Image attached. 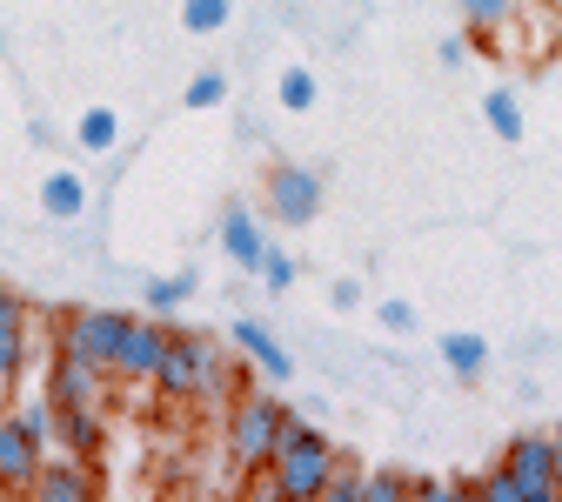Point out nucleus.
I'll list each match as a JSON object with an SVG mask.
<instances>
[{
  "label": "nucleus",
  "mask_w": 562,
  "mask_h": 502,
  "mask_svg": "<svg viewBox=\"0 0 562 502\" xmlns=\"http://www.w3.org/2000/svg\"><path fill=\"white\" fill-rule=\"evenodd\" d=\"M415 495V476H402V469H369V495L362 502H408Z\"/></svg>",
  "instance_id": "nucleus-26"
},
{
  "label": "nucleus",
  "mask_w": 562,
  "mask_h": 502,
  "mask_svg": "<svg viewBox=\"0 0 562 502\" xmlns=\"http://www.w3.org/2000/svg\"><path fill=\"white\" fill-rule=\"evenodd\" d=\"M442 362H449L456 382H482V369H488V342L469 335V328H456V335H442Z\"/></svg>",
  "instance_id": "nucleus-17"
},
{
  "label": "nucleus",
  "mask_w": 562,
  "mask_h": 502,
  "mask_svg": "<svg viewBox=\"0 0 562 502\" xmlns=\"http://www.w3.org/2000/svg\"><path fill=\"white\" fill-rule=\"evenodd\" d=\"M140 302H148V315H181L194 302V275H161L140 289Z\"/></svg>",
  "instance_id": "nucleus-19"
},
{
  "label": "nucleus",
  "mask_w": 562,
  "mask_h": 502,
  "mask_svg": "<svg viewBox=\"0 0 562 502\" xmlns=\"http://www.w3.org/2000/svg\"><path fill=\"white\" fill-rule=\"evenodd\" d=\"M41 214L47 222H75V214H88V181L75 168H47L41 175Z\"/></svg>",
  "instance_id": "nucleus-14"
},
{
  "label": "nucleus",
  "mask_w": 562,
  "mask_h": 502,
  "mask_svg": "<svg viewBox=\"0 0 562 502\" xmlns=\"http://www.w3.org/2000/svg\"><path fill=\"white\" fill-rule=\"evenodd\" d=\"M469 47H475V34L462 27V34H449V41H442L436 54H442V67H462V60H469Z\"/></svg>",
  "instance_id": "nucleus-31"
},
{
  "label": "nucleus",
  "mask_w": 562,
  "mask_h": 502,
  "mask_svg": "<svg viewBox=\"0 0 562 502\" xmlns=\"http://www.w3.org/2000/svg\"><path fill=\"white\" fill-rule=\"evenodd\" d=\"M335 443L322 436V428H308L302 415L289 422V436H281V456H274V489H281V502H322V489H328V476H335Z\"/></svg>",
  "instance_id": "nucleus-2"
},
{
  "label": "nucleus",
  "mask_w": 562,
  "mask_h": 502,
  "mask_svg": "<svg viewBox=\"0 0 562 502\" xmlns=\"http://www.w3.org/2000/svg\"><path fill=\"white\" fill-rule=\"evenodd\" d=\"M181 101H188V108H222V101H228V81L215 75V67H207V75H194V81H188V94H181Z\"/></svg>",
  "instance_id": "nucleus-28"
},
{
  "label": "nucleus",
  "mask_w": 562,
  "mask_h": 502,
  "mask_svg": "<svg viewBox=\"0 0 562 502\" xmlns=\"http://www.w3.org/2000/svg\"><path fill=\"white\" fill-rule=\"evenodd\" d=\"M127 328H134V315H127V309H75V315H67V328H60V348L88 355L94 369H108V376H114Z\"/></svg>",
  "instance_id": "nucleus-4"
},
{
  "label": "nucleus",
  "mask_w": 562,
  "mask_h": 502,
  "mask_svg": "<svg viewBox=\"0 0 562 502\" xmlns=\"http://www.w3.org/2000/svg\"><path fill=\"white\" fill-rule=\"evenodd\" d=\"M228 335H235V348L248 355V362H255V369H261L268 382H295V355L281 348V342H274V335H268L261 322H235Z\"/></svg>",
  "instance_id": "nucleus-13"
},
{
  "label": "nucleus",
  "mask_w": 562,
  "mask_h": 502,
  "mask_svg": "<svg viewBox=\"0 0 562 502\" xmlns=\"http://www.w3.org/2000/svg\"><path fill=\"white\" fill-rule=\"evenodd\" d=\"M27 302L0 281V382H21V369H27Z\"/></svg>",
  "instance_id": "nucleus-11"
},
{
  "label": "nucleus",
  "mask_w": 562,
  "mask_h": 502,
  "mask_svg": "<svg viewBox=\"0 0 562 502\" xmlns=\"http://www.w3.org/2000/svg\"><path fill=\"white\" fill-rule=\"evenodd\" d=\"M101 376H108V369H94L88 355H75V348H60V355H54V369H47V395H54L60 409H81V402H101Z\"/></svg>",
  "instance_id": "nucleus-9"
},
{
  "label": "nucleus",
  "mask_w": 562,
  "mask_h": 502,
  "mask_svg": "<svg viewBox=\"0 0 562 502\" xmlns=\"http://www.w3.org/2000/svg\"><path fill=\"white\" fill-rule=\"evenodd\" d=\"M503 462L529 482V502H562V482H555V443L549 436H516L503 449Z\"/></svg>",
  "instance_id": "nucleus-8"
},
{
  "label": "nucleus",
  "mask_w": 562,
  "mask_h": 502,
  "mask_svg": "<svg viewBox=\"0 0 562 502\" xmlns=\"http://www.w3.org/2000/svg\"><path fill=\"white\" fill-rule=\"evenodd\" d=\"M482 121H488V134H496V141H509V148H516V141L529 134V121H522V101H516L509 88H496V94L482 101Z\"/></svg>",
  "instance_id": "nucleus-18"
},
{
  "label": "nucleus",
  "mask_w": 562,
  "mask_h": 502,
  "mask_svg": "<svg viewBox=\"0 0 562 502\" xmlns=\"http://www.w3.org/2000/svg\"><path fill=\"white\" fill-rule=\"evenodd\" d=\"M375 322H382L389 335H415V328H422V315H415V302H382V309H375Z\"/></svg>",
  "instance_id": "nucleus-29"
},
{
  "label": "nucleus",
  "mask_w": 562,
  "mask_h": 502,
  "mask_svg": "<svg viewBox=\"0 0 562 502\" xmlns=\"http://www.w3.org/2000/svg\"><path fill=\"white\" fill-rule=\"evenodd\" d=\"M222 255H228L235 268L261 275V255H268V242H261V214H255L248 201H228V208H222Z\"/></svg>",
  "instance_id": "nucleus-10"
},
{
  "label": "nucleus",
  "mask_w": 562,
  "mask_h": 502,
  "mask_svg": "<svg viewBox=\"0 0 562 502\" xmlns=\"http://www.w3.org/2000/svg\"><path fill=\"white\" fill-rule=\"evenodd\" d=\"M362 495H369V469H356V462H335V476H328L322 502H362Z\"/></svg>",
  "instance_id": "nucleus-25"
},
{
  "label": "nucleus",
  "mask_w": 562,
  "mask_h": 502,
  "mask_svg": "<svg viewBox=\"0 0 562 502\" xmlns=\"http://www.w3.org/2000/svg\"><path fill=\"white\" fill-rule=\"evenodd\" d=\"M289 422H295V409H281L274 395L248 389L228 409V462H235V476H268L274 456H281V436H289Z\"/></svg>",
  "instance_id": "nucleus-1"
},
{
  "label": "nucleus",
  "mask_w": 562,
  "mask_h": 502,
  "mask_svg": "<svg viewBox=\"0 0 562 502\" xmlns=\"http://www.w3.org/2000/svg\"><path fill=\"white\" fill-rule=\"evenodd\" d=\"M34 495H41V502H101V476H94V462L67 456V462H47V469H41Z\"/></svg>",
  "instance_id": "nucleus-12"
},
{
  "label": "nucleus",
  "mask_w": 562,
  "mask_h": 502,
  "mask_svg": "<svg viewBox=\"0 0 562 502\" xmlns=\"http://www.w3.org/2000/svg\"><path fill=\"white\" fill-rule=\"evenodd\" d=\"M101 443H108V422L94 415V402H81V409H60V449H67V456L101 462Z\"/></svg>",
  "instance_id": "nucleus-15"
},
{
  "label": "nucleus",
  "mask_w": 562,
  "mask_h": 502,
  "mask_svg": "<svg viewBox=\"0 0 562 502\" xmlns=\"http://www.w3.org/2000/svg\"><path fill=\"white\" fill-rule=\"evenodd\" d=\"M328 309H335V315H356V309H362V281H335V289H328Z\"/></svg>",
  "instance_id": "nucleus-30"
},
{
  "label": "nucleus",
  "mask_w": 562,
  "mask_h": 502,
  "mask_svg": "<svg viewBox=\"0 0 562 502\" xmlns=\"http://www.w3.org/2000/svg\"><path fill=\"white\" fill-rule=\"evenodd\" d=\"M549 443H555V482H562V422L549 428Z\"/></svg>",
  "instance_id": "nucleus-32"
},
{
  "label": "nucleus",
  "mask_w": 562,
  "mask_h": 502,
  "mask_svg": "<svg viewBox=\"0 0 562 502\" xmlns=\"http://www.w3.org/2000/svg\"><path fill=\"white\" fill-rule=\"evenodd\" d=\"M408 502H475V482L469 476H415Z\"/></svg>",
  "instance_id": "nucleus-24"
},
{
  "label": "nucleus",
  "mask_w": 562,
  "mask_h": 502,
  "mask_svg": "<svg viewBox=\"0 0 562 502\" xmlns=\"http://www.w3.org/2000/svg\"><path fill=\"white\" fill-rule=\"evenodd\" d=\"M268 214L289 222V228H308L322 214V175L302 168V161H274L268 168Z\"/></svg>",
  "instance_id": "nucleus-5"
},
{
  "label": "nucleus",
  "mask_w": 562,
  "mask_h": 502,
  "mask_svg": "<svg viewBox=\"0 0 562 502\" xmlns=\"http://www.w3.org/2000/svg\"><path fill=\"white\" fill-rule=\"evenodd\" d=\"M456 8H462V27H469L475 41H496V34H509V27H516L522 0H456Z\"/></svg>",
  "instance_id": "nucleus-16"
},
{
  "label": "nucleus",
  "mask_w": 562,
  "mask_h": 502,
  "mask_svg": "<svg viewBox=\"0 0 562 502\" xmlns=\"http://www.w3.org/2000/svg\"><path fill=\"white\" fill-rule=\"evenodd\" d=\"M235 21V0H181V27L188 34H222Z\"/></svg>",
  "instance_id": "nucleus-22"
},
{
  "label": "nucleus",
  "mask_w": 562,
  "mask_h": 502,
  "mask_svg": "<svg viewBox=\"0 0 562 502\" xmlns=\"http://www.w3.org/2000/svg\"><path fill=\"white\" fill-rule=\"evenodd\" d=\"M75 141H81L88 155H108L114 141H121V114H114V108H88L81 127H75Z\"/></svg>",
  "instance_id": "nucleus-20"
},
{
  "label": "nucleus",
  "mask_w": 562,
  "mask_h": 502,
  "mask_svg": "<svg viewBox=\"0 0 562 502\" xmlns=\"http://www.w3.org/2000/svg\"><path fill=\"white\" fill-rule=\"evenodd\" d=\"M475 502H529V482H522L509 462H496V469L475 476Z\"/></svg>",
  "instance_id": "nucleus-21"
},
{
  "label": "nucleus",
  "mask_w": 562,
  "mask_h": 502,
  "mask_svg": "<svg viewBox=\"0 0 562 502\" xmlns=\"http://www.w3.org/2000/svg\"><path fill=\"white\" fill-rule=\"evenodd\" d=\"M161 322H168V315H134V328H127V342H121L114 376H127V382H155V376H161L168 342H175V328H161Z\"/></svg>",
  "instance_id": "nucleus-7"
},
{
  "label": "nucleus",
  "mask_w": 562,
  "mask_h": 502,
  "mask_svg": "<svg viewBox=\"0 0 562 502\" xmlns=\"http://www.w3.org/2000/svg\"><path fill=\"white\" fill-rule=\"evenodd\" d=\"M261 289H268V295H289V289H295V255L268 248V255H261Z\"/></svg>",
  "instance_id": "nucleus-27"
},
{
  "label": "nucleus",
  "mask_w": 562,
  "mask_h": 502,
  "mask_svg": "<svg viewBox=\"0 0 562 502\" xmlns=\"http://www.w3.org/2000/svg\"><path fill=\"white\" fill-rule=\"evenodd\" d=\"M41 469H47V449H41V436L27 428V415H0V489L34 495Z\"/></svg>",
  "instance_id": "nucleus-6"
},
{
  "label": "nucleus",
  "mask_w": 562,
  "mask_h": 502,
  "mask_svg": "<svg viewBox=\"0 0 562 502\" xmlns=\"http://www.w3.org/2000/svg\"><path fill=\"white\" fill-rule=\"evenodd\" d=\"M215 376H222V355H215V342L181 328V335L168 342V362H161L155 389H161L168 402H188V395H207V389H215Z\"/></svg>",
  "instance_id": "nucleus-3"
},
{
  "label": "nucleus",
  "mask_w": 562,
  "mask_h": 502,
  "mask_svg": "<svg viewBox=\"0 0 562 502\" xmlns=\"http://www.w3.org/2000/svg\"><path fill=\"white\" fill-rule=\"evenodd\" d=\"M274 101L289 108V114H308V108H315V75H308V67H281Z\"/></svg>",
  "instance_id": "nucleus-23"
}]
</instances>
